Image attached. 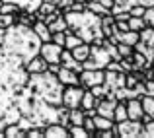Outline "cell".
<instances>
[{
    "label": "cell",
    "mask_w": 154,
    "mask_h": 138,
    "mask_svg": "<svg viewBox=\"0 0 154 138\" xmlns=\"http://www.w3.org/2000/svg\"><path fill=\"white\" fill-rule=\"evenodd\" d=\"M41 47V39L35 35L31 26H22V23H14L8 29H4L2 35V52L6 55H14L23 60V64L35 56Z\"/></svg>",
    "instance_id": "6da1fadb"
},
{
    "label": "cell",
    "mask_w": 154,
    "mask_h": 138,
    "mask_svg": "<svg viewBox=\"0 0 154 138\" xmlns=\"http://www.w3.org/2000/svg\"><path fill=\"white\" fill-rule=\"evenodd\" d=\"M84 88L80 84H74V86H64L63 93H60V105H64L66 109H76L80 107V99H82Z\"/></svg>",
    "instance_id": "7a4b0ae2"
},
{
    "label": "cell",
    "mask_w": 154,
    "mask_h": 138,
    "mask_svg": "<svg viewBox=\"0 0 154 138\" xmlns=\"http://www.w3.org/2000/svg\"><path fill=\"white\" fill-rule=\"evenodd\" d=\"M115 130H117V136H121V138L140 136V132H143V123H140V121L125 119V121H121V123H115Z\"/></svg>",
    "instance_id": "3957f363"
},
{
    "label": "cell",
    "mask_w": 154,
    "mask_h": 138,
    "mask_svg": "<svg viewBox=\"0 0 154 138\" xmlns=\"http://www.w3.org/2000/svg\"><path fill=\"white\" fill-rule=\"evenodd\" d=\"M103 76L105 70L103 68H96V70H82L78 74V84L84 88V90H90L96 84H103Z\"/></svg>",
    "instance_id": "277c9868"
},
{
    "label": "cell",
    "mask_w": 154,
    "mask_h": 138,
    "mask_svg": "<svg viewBox=\"0 0 154 138\" xmlns=\"http://www.w3.org/2000/svg\"><path fill=\"white\" fill-rule=\"evenodd\" d=\"M60 52H63V47L53 43V41H45L39 47V55L47 60V64L49 62H59L60 64Z\"/></svg>",
    "instance_id": "5b68a950"
},
{
    "label": "cell",
    "mask_w": 154,
    "mask_h": 138,
    "mask_svg": "<svg viewBox=\"0 0 154 138\" xmlns=\"http://www.w3.org/2000/svg\"><path fill=\"white\" fill-rule=\"evenodd\" d=\"M23 68H26L27 74H41V72H47V60L37 52L35 56H31V58L23 64Z\"/></svg>",
    "instance_id": "8992f818"
},
{
    "label": "cell",
    "mask_w": 154,
    "mask_h": 138,
    "mask_svg": "<svg viewBox=\"0 0 154 138\" xmlns=\"http://www.w3.org/2000/svg\"><path fill=\"white\" fill-rule=\"evenodd\" d=\"M127 105V119L131 121H140L143 117V103H140V97H133V99H127L125 101Z\"/></svg>",
    "instance_id": "52a82bcc"
},
{
    "label": "cell",
    "mask_w": 154,
    "mask_h": 138,
    "mask_svg": "<svg viewBox=\"0 0 154 138\" xmlns=\"http://www.w3.org/2000/svg\"><path fill=\"white\" fill-rule=\"evenodd\" d=\"M57 80H59L63 86H74V84H78V72L70 70V68H64L60 66V70L57 72Z\"/></svg>",
    "instance_id": "ba28073f"
},
{
    "label": "cell",
    "mask_w": 154,
    "mask_h": 138,
    "mask_svg": "<svg viewBox=\"0 0 154 138\" xmlns=\"http://www.w3.org/2000/svg\"><path fill=\"white\" fill-rule=\"evenodd\" d=\"M43 136H47V138H66L68 128L63 127V124H59V123H51V124H45V127H43Z\"/></svg>",
    "instance_id": "9c48e42d"
},
{
    "label": "cell",
    "mask_w": 154,
    "mask_h": 138,
    "mask_svg": "<svg viewBox=\"0 0 154 138\" xmlns=\"http://www.w3.org/2000/svg\"><path fill=\"white\" fill-rule=\"evenodd\" d=\"M31 29L35 31V35H37L39 39H41V43L45 41H51V31H49V26H47L43 20H35L33 26H31Z\"/></svg>",
    "instance_id": "30bf717a"
},
{
    "label": "cell",
    "mask_w": 154,
    "mask_h": 138,
    "mask_svg": "<svg viewBox=\"0 0 154 138\" xmlns=\"http://www.w3.org/2000/svg\"><path fill=\"white\" fill-rule=\"evenodd\" d=\"M100 29H102V35H103V37H107V39L115 33V20H113L111 14L103 16V18L100 20Z\"/></svg>",
    "instance_id": "8fae6325"
},
{
    "label": "cell",
    "mask_w": 154,
    "mask_h": 138,
    "mask_svg": "<svg viewBox=\"0 0 154 138\" xmlns=\"http://www.w3.org/2000/svg\"><path fill=\"white\" fill-rule=\"evenodd\" d=\"M70 52L78 62H84L86 58H90V43H80V45L74 47Z\"/></svg>",
    "instance_id": "7c38bea8"
},
{
    "label": "cell",
    "mask_w": 154,
    "mask_h": 138,
    "mask_svg": "<svg viewBox=\"0 0 154 138\" xmlns=\"http://www.w3.org/2000/svg\"><path fill=\"white\" fill-rule=\"evenodd\" d=\"M4 136L8 138H23L26 136V128H22L18 123H10L4 127Z\"/></svg>",
    "instance_id": "4fadbf2b"
},
{
    "label": "cell",
    "mask_w": 154,
    "mask_h": 138,
    "mask_svg": "<svg viewBox=\"0 0 154 138\" xmlns=\"http://www.w3.org/2000/svg\"><path fill=\"white\" fill-rule=\"evenodd\" d=\"M47 26H49L51 33H55V31H66L68 29V23H66V20H64V14H59L53 22L47 23Z\"/></svg>",
    "instance_id": "5bb4252c"
},
{
    "label": "cell",
    "mask_w": 154,
    "mask_h": 138,
    "mask_svg": "<svg viewBox=\"0 0 154 138\" xmlns=\"http://www.w3.org/2000/svg\"><path fill=\"white\" fill-rule=\"evenodd\" d=\"M139 41H143L146 47L154 45V27H150V26L143 27V29L139 31Z\"/></svg>",
    "instance_id": "9a60e30c"
},
{
    "label": "cell",
    "mask_w": 154,
    "mask_h": 138,
    "mask_svg": "<svg viewBox=\"0 0 154 138\" xmlns=\"http://www.w3.org/2000/svg\"><path fill=\"white\" fill-rule=\"evenodd\" d=\"M84 119H86L84 109L76 107V109H70V111H68V123H70V124H82Z\"/></svg>",
    "instance_id": "2e32d148"
},
{
    "label": "cell",
    "mask_w": 154,
    "mask_h": 138,
    "mask_svg": "<svg viewBox=\"0 0 154 138\" xmlns=\"http://www.w3.org/2000/svg\"><path fill=\"white\" fill-rule=\"evenodd\" d=\"M127 119V105L125 101H117L115 109H113V123H121Z\"/></svg>",
    "instance_id": "e0dca14e"
},
{
    "label": "cell",
    "mask_w": 154,
    "mask_h": 138,
    "mask_svg": "<svg viewBox=\"0 0 154 138\" xmlns=\"http://www.w3.org/2000/svg\"><path fill=\"white\" fill-rule=\"evenodd\" d=\"M92 121H94L96 130H105V128H111L113 124H115L111 119H107V117H102V115H94V117H92Z\"/></svg>",
    "instance_id": "ac0fdd59"
},
{
    "label": "cell",
    "mask_w": 154,
    "mask_h": 138,
    "mask_svg": "<svg viewBox=\"0 0 154 138\" xmlns=\"http://www.w3.org/2000/svg\"><path fill=\"white\" fill-rule=\"evenodd\" d=\"M80 43H84V41L78 37V35L72 33V31H66V35H64V45H63V49H68V51H72V49L78 47Z\"/></svg>",
    "instance_id": "d6986e66"
},
{
    "label": "cell",
    "mask_w": 154,
    "mask_h": 138,
    "mask_svg": "<svg viewBox=\"0 0 154 138\" xmlns=\"http://www.w3.org/2000/svg\"><path fill=\"white\" fill-rule=\"evenodd\" d=\"M86 10H90L92 14L100 16V18H103V16L111 14V10H107V8H105V6H102L100 2H86Z\"/></svg>",
    "instance_id": "ffe728a7"
},
{
    "label": "cell",
    "mask_w": 154,
    "mask_h": 138,
    "mask_svg": "<svg viewBox=\"0 0 154 138\" xmlns=\"http://www.w3.org/2000/svg\"><path fill=\"white\" fill-rule=\"evenodd\" d=\"M68 136H76V138H88V130L82 124H68Z\"/></svg>",
    "instance_id": "44dd1931"
},
{
    "label": "cell",
    "mask_w": 154,
    "mask_h": 138,
    "mask_svg": "<svg viewBox=\"0 0 154 138\" xmlns=\"http://www.w3.org/2000/svg\"><path fill=\"white\" fill-rule=\"evenodd\" d=\"M127 23H129V29H131V31H140L143 27H146L144 18H137V16H131Z\"/></svg>",
    "instance_id": "7402d4cb"
},
{
    "label": "cell",
    "mask_w": 154,
    "mask_h": 138,
    "mask_svg": "<svg viewBox=\"0 0 154 138\" xmlns=\"http://www.w3.org/2000/svg\"><path fill=\"white\" fill-rule=\"evenodd\" d=\"M20 12V6L16 2H2L0 4V14H10V16H16Z\"/></svg>",
    "instance_id": "603a6c76"
},
{
    "label": "cell",
    "mask_w": 154,
    "mask_h": 138,
    "mask_svg": "<svg viewBox=\"0 0 154 138\" xmlns=\"http://www.w3.org/2000/svg\"><path fill=\"white\" fill-rule=\"evenodd\" d=\"M115 47H117V52H119V56L121 58H127V56H131L133 55V49L131 45H127V43H123V41H119V43H115Z\"/></svg>",
    "instance_id": "cb8c5ba5"
},
{
    "label": "cell",
    "mask_w": 154,
    "mask_h": 138,
    "mask_svg": "<svg viewBox=\"0 0 154 138\" xmlns=\"http://www.w3.org/2000/svg\"><path fill=\"white\" fill-rule=\"evenodd\" d=\"M16 23V16H10V14H0V29H8L10 26Z\"/></svg>",
    "instance_id": "d4e9b609"
},
{
    "label": "cell",
    "mask_w": 154,
    "mask_h": 138,
    "mask_svg": "<svg viewBox=\"0 0 154 138\" xmlns=\"http://www.w3.org/2000/svg\"><path fill=\"white\" fill-rule=\"evenodd\" d=\"M154 138V119L148 121V123H143V132H140V138Z\"/></svg>",
    "instance_id": "484cf974"
},
{
    "label": "cell",
    "mask_w": 154,
    "mask_h": 138,
    "mask_svg": "<svg viewBox=\"0 0 154 138\" xmlns=\"http://www.w3.org/2000/svg\"><path fill=\"white\" fill-rule=\"evenodd\" d=\"M144 12H146V6H143V4H133V6H129V14L137 16V18H143Z\"/></svg>",
    "instance_id": "4316f807"
},
{
    "label": "cell",
    "mask_w": 154,
    "mask_h": 138,
    "mask_svg": "<svg viewBox=\"0 0 154 138\" xmlns=\"http://www.w3.org/2000/svg\"><path fill=\"white\" fill-rule=\"evenodd\" d=\"M90 92L94 93L98 99H102V97L107 95V88H105L103 84H96V86H92V88H90Z\"/></svg>",
    "instance_id": "83f0119b"
},
{
    "label": "cell",
    "mask_w": 154,
    "mask_h": 138,
    "mask_svg": "<svg viewBox=\"0 0 154 138\" xmlns=\"http://www.w3.org/2000/svg\"><path fill=\"white\" fill-rule=\"evenodd\" d=\"M64 35H66V31H55V33H51V41L63 47L64 45Z\"/></svg>",
    "instance_id": "f1b7e54d"
},
{
    "label": "cell",
    "mask_w": 154,
    "mask_h": 138,
    "mask_svg": "<svg viewBox=\"0 0 154 138\" xmlns=\"http://www.w3.org/2000/svg\"><path fill=\"white\" fill-rule=\"evenodd\" d=\"M144 22H146V26H150V27H154V6H148L146 8V12H144Z\"/></svg>",
    "instance_id": "f546056e"
},
{
    "label": "cell",
    "mask_w": 154,
    "mask_h": 138,
    "mask_svg": "<svg viewBox=\"0 0 154 138\" xmlns=\"http://www.w3.org/2000/svg\"><path fill=\"white\" fill-rule=\"evenodd\" d=\"M144 95H154V80H144Z\"/></svg>",
    "instance_id": "4dcf8cb0"
},
{
    "label": "cell",
    "mask_w": 154,
    "mask_h": 138,
    "mask_svg": "<svg viewBox=\"0 0 154 138\" xmlns=\"http://www.w3.org/2000/svg\"><path fill=\"white\" fill-rule=\"evenodd\" d=\"M129 22V20H127ZM127 22H115V29L119 31V33H123V31H129V23Z\"/></svg>",
    "instance_id": "1f68e13d"
},
{
    "label": "cell",
    "mask_w": 154,
    "mask_h": 138,
    "mask_svg": "<svg viewBox=\"0 0 154 138\" xmlns=\"http://www.w3.org/2000/svg\"><path fill=\"white\" fill-rule=\"evenodd\" d=\"M53 4H55L57 8H59V10H64V8L68 6V4H70V0H51Z\"/></svg>",
    "instance_id": "d6a6232c"
},
{
    "label": "cell",
    "mask_w": 154,
    "mask_h": 138,
    "mask_svg": "<svg viewBox=\"0 0 154 138\" xmlns=\"http://www.w3.org/2000/svg\"><path fill=\"white\" fill-rule=\"evenodd\" d=\"M98 2L102 4V6H105L107 10H111V8H113V4H115V0H98Z\"/></svg>",
    "instance_id": "836d02e7"
},
{
    "label": "cell",
    "mask_w": 154,
    "mask_h": 138,
    "mask_svg": "<svg viewBox=\"0 0 154 138\" xmlns=\"http://www.w3.org/2000/svg\"><path fill=\"white\" fill-rule=\"evenodd\" d=\"M84 2H98V0H84Z\"/></svg>",
    "instance_id": "e575fe53"
},
{
    "label": "cell",
    "mask_w": 154,
    "mask_h": 138,
    "mask_svg": "<svg viewBox=\"0 0 154 138\" xmlns=\"http://www.w3.org/2000/svg\"><path fill=\"white\" fill-rule=\"evenodd\" d=\"M150 68H152V72H154V64H152V66H150Z\"/></svg>",
    "instance_id": "d590c367"
},
{
    "label": "cell",
    "mask_w": 154,
    "mask_h": 138,
    "mask_svg": "<svg viewBox=\"0 0 154 138\" xmlns=\"http://www.w3.org/2000/svg\"><path fill=\"white\" fill-rule=\"evenodd\" d=\"M43 2H51V0H43Z\"/></svg>",
    "instance_id": "8d00e7d4"
}]
</instances>
